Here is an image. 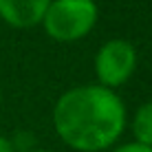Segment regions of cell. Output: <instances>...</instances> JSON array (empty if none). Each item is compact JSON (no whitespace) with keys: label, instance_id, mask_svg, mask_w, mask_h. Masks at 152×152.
<instances>
[{"label":"cell","instance_id":"cell-1","mask_svg":"<svg viewBox=\"0 0 152 152\" xmlns=\"http://www.w3.org/2000/svg\"><path fill=\"white\" fill-rule=\"evenodd\" d=\"M57 137L77 152H104L113 148L126 128L121 97L99 84H82L64 91L53 106Z\"/></svg>","mask_w":152,"mask_h":152},{"label":"cell","instance_id":"cell-2","mask_svg":"<svg viewBox=\"0 0 152 152\" xmlns=\"http://www.w3.org/2000/svg\"><path fill=\"white\" fill-rule=\"evenodd\" d=\"M99 9L95 0H51L42 27L55 42H77L97 24Z\"/></svg>","mask_w":152,"mask_h":152},{"label":"cell","instance_id":"cell-3","mask_svg":"<svg viewBox=\"0 0 152 152\" xmlns=\"http://www.w3.org/2000/svg\"><path fill=\"white\" fill-rule=\"evenodd\" d=\"M137 69V49L124 38L106 40L95 53V77L104 88L124 86Z\"/></svg>","mask_w":152,"mask_h":152},{"label":"cell","instance_id":"cell-4","mask_svg":"<svg viewBox=\"0 0 152 152\" xmlns=\"http://www.w3.org/2000/svg\"><path fill=\"white\" fill-rule=\"evenodd\" d=\"M51 0H0V18L13 29L38 27Z\"/></svg>","mask_w":152,"mask_h":152},{"label":"cell","instance_id":"cell-5","mask_svg":"<svg viewBox=\"0 0 152 152\" xmlns=\"http://www.w3.org/2000/svg\"><path fill=\"white\" fill-rule=\"evenodd\" d=\"M130 128H132L134 143L152 148V102H145L137 108V113L132 115Z\"/></svg>","mask_w":152,"mask_h":152},{"label":"cell","instance_id":"cell-6","mask_svg":"<svg viewBox=\"0 0 152 152\" xmlns=\"http://www.w3.org/2000/svg\"><path fill=\"white\" fill-rule=\"evenodd\" d=\"M110 152H152V148L130 141V143H121V145H117V148H113Z\"/></svg>","mask_w":152,"mask_h":152},{"label":"cell","instance_id":"cell-7","mask_svg":"<svg viewBox=\"0 0 152 152\" xmlns=\"http://www.w3.org/2000/svg\"><path fill=\"white\" fill-rule=\"evenodd\" d=\"M0 152H15V145L11 143V139H7L4 134H0Z\"/></svg>","mask_w":152,"mask_h":152},{"label":"cell","instance_id":"cell-8","mask_svg":"<svg viewBox=\"0 0 152 152\" xmlns=\"http://www.w3.org/2000/svg\"><path fill=\"white\" fill-rule=\"evenodd\" d=\"M27 152H53V150H42V148H38V150H27Z\"/></svg>","mask_w":152,"mask_h":152},{"label":"cell","instance_id":"cell-9","mask_svg":"<svg viewBox=\"0 0 152 152\" xmlns=\"http://www.w3.org/2000/svg\"><path fill=\"white\" fill-rule=\"evenodd\" d=\"M0 99H2V91H0Z\"/></svg>","mask_w":152,"mask_h":152}]
</instances>
